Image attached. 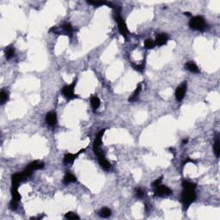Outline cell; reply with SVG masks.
I'll return each instance as SVG.
<instances>
[{
	"mask_svg": "<svg viewBox=\"0 0 220 220\" xmlns=\"http://www.w3.org/2000/svg\"><path fill=\"white\" fill-rule=\"evenodd\" d=\"M65 218H66V219H80V218H79V216L77 215L76 213H74V212H72V211H69V212H67L66 213V215H65Z\"/></svg>",
	"mask_w": 220,
	"mask_h": 220,
	"instance_id": "cell-25",
	"label": "cell"
},
{
	"mask_svg": "<svg viewBox=\"0 0 220 220\" xmlns=\"http://www.w3.org/2000/svg\"><path fill=\"white\" fill-rule=\"evenodd\" d=\"M95 154L96 155L97 157H98V161H99L101 167L103 169H105V170H109L110 169V164L108 162V160L106 159V157H105V156L103 154V151H101V149L95 151Z\"/></svg>",
	"mask_w": 220,
	"mask_h": 220,
	"instance_id": "cell-6",
	"label": "cell"
},
{
	"mask_svg": "<svg viewBox=\"0 0 220 220\" xmlns=\"http://www.w3.org/2000/svg\"><path fill=\"white\" fill-rule=\"evenodd\" d=\"M46 122L51 126H54L57 124V115L56 113L54 112H50L46 115Z\"/></svg>",
	"mask_w": 220,
	"mask_h": 220,
	"instance_id": "cell-11",
	"label": "cell"
},
{
	"mask_svg": "<svg viewBox=\"0 0 220 220\" xmlns=\"http://www.w3.org/2000/svg\"><path fill=\"white\" fill-rule=\"evenodd\" d=\"M120 11H118L116 9V14H117V16H116V21H117V23H118V26H119V30H120V33L121 34V35L124 37V38H126L127 36V27H126V24L125 21L123 20V18L120 15Z\"/></svg>",
	"mask_w": 220,
	"mask_h": 220,
	"instance_id": "cell-4",
	"label": "cell"
},
{
	"mask_svg": "<svg viewBox=\"0 0 220 220\" xmlns=\"http://www.w3.org/2000/svg\"><path fill=\"white\" fill-rule=\"evenodd\" d=\"M162 181H163V176H161V177H159V178H157L156 181H155L154 182L152 183V186L154 187H156V186H158V185H160L161 184V182H162Z\"/></svg>",
	"mask_w": 220,
	"mask_h": 220,
	"instance_id": "cell-29",
	"label": "cell"
},
{
	"mask_svg": "<svg viewBox=\"0 0 220 220\" xmlns=\"http://www.w3.org/2000/svg\"><path fill=\"white\" fill-rule=\"evenodd\" d=\"M141 89H142V84H139V85L137 86V88L135 89V90H134V92L132 93V96L129 97L128 101H129L130 102L135 101L136 100L138 99V96H139V95Z\"/></svg>",
	"mask_w": 220,
	"mask_h": 220,
	"instance_id": "cell-13",
	"label": "cell"
},
{
	"mask_svg": "<svg viewBox=\"0 0 220 220\" xmlns=\"http://www.w3.org/2000/svg\"><path fill=\"white\" fill-rule=\"evenodd\" d=\"M89 4H92L95 6H101V5H104V4H108L109 6H113V4L111 3H108L105 1H88Z\"/></svg>",
	"mask_w": 220,
	"mask_h": 220,
	"instance_id": "cell-22",
	"label": "cell"
},
{
	"mask_svg": "<svg viewBox=\"0 0 220 220\" xmlns=\"http://www.w3.org/2000/svg\"><path fill=\"white\" fill-rule=\"evenodd\" d=\"M187 139H184L183 141H182V144H187Z\"/></svg>",
	"mask_w": 220,
	"mask_h": 220,
	"instance_id": "cell-30",
	"label": "cell"
},
{
	"mask_svg": "<svg viewBox=\"0 0 220 220\" xmlns=\"http://www.w3.org/2000/svg\"><path fill=\"white\" fill-rule=\"evenodd\" d=\"M77 84V79H75L71 84L64 86L61 89V93L65 96V97L68 100H72L77 98V96L74 94V89Z\"/></svg>",
	"mask_w": 220,
	"mask_h": 220,
	"instance_id": "cell-3",
	"label": "cell"
},
{
	"mask_svg": "<svg viewBox=\"0 0 220 220\" xmlns=\"http://www.w3.org/2000/svg\"><path fill=\"white\" fill-rule=\"evenodd\" d=\"M144 195V191L141 188H137V189H136V196H137L138 198H143Z\"/></svg>",
	"mask_w": 220,
	"mask_h": 220,
	"instance_id": "cell-28",
	"label": "cell"
},
{
	"mask_svg": "<svg viewBox=\"0 0 220 220\" xmlns=\"http://www.w3.org/2000/svg\"><path fill=\"white\" fill-rule=\"evenodd\" d=\"M184 14H185V15H187V16H191L189 12H184Z\"/></svg>",
	"mask_w": 220,
	"mask_h": 220,
	"instance_id": "cell-31",
	"label": "cell"
},
{
	"mask_svg": "<svg viewBox=\"0 0 220 220\" xmlns=\"http://www.w3.org/2000/svg\"><path fill=\"white\" fill-rule=\"evenodd\" d=\"M105 131L106 129H103V130H101L96 136V139L93 142V151H96L97 150H100L101 149V141H102V137L105 133Z\"/></svg>",
	"mask_w": 220,
	"mask_h": 220,
	"instance_id": "cell-8",
	"label": "cell"
},
{
	"mask_svg": "<svg viewBox=\"0 0 220 220\" xmlns=\"http://www.w3.org/2000/svg\"><path fill=\"white\" fill-rule=\"evenodd\" d=\"M171 194H172V190L165 185L160 184L155 187L154 194L156 197H164V196L170 195Z\"/></svg>",
	"mask_w": 220,
	"mask_h": 220,
	"instance_id": "cell-5",
	"label": "cell"
},
{
	"mask_svg": "<svg viewBox=\"0 0 220 220\" xmlns=\"http://www.w3.org/2000/svg\"><path fill=\"white\" fill-rule=\"evenodd\" d=\"M98 214H99L101 218L106 219V218H109V217L111 216V211L107 207H104V208L101 209V211L98 212Z\"/></svg>",
	"mask_w": 220,
	"mask_h": 220,
	"instance_id": "cell-20",
	"label": "cell"
},
{
	"mask_svg": "<svg viewBox=\"0 0 220 220\" xmlns=\"http://www.w3.org/2000/svg\"><path fill=\"white\" fill-rule=\"evenodd\" d=\"M213 150H214V153L216 155L217 157H219L220 156V144H219V135H217L216 137V140L215 143L213 144Z\"/></svg>",
	"mask_w": 220,
	"mask_h": 220,
	"instance_id": "cell-17",
	"label": "cell"
},
{
	"mask_svg": "<svg viewBox=\"0 0 220 220\" xmlns=\"http://www.w3.org/2000/svg\"><path fill=\"white\" fill-rule=\"evenodd\" d=\"M84 151H85V149H82V150H80V151H79L77 153H76V154L67 153V154L65 155V156H64V163H65L66 164H69L73 163V162L75 161V159L77 158L79 155L81 154V153H83V152H84Z\"/></svg>",
	"mask_w": 220,
	"mask_h": 220,
	"instance_id": "cell-9",
	"label": "cell"
},
{
	"mask_svg": "<svg viewBox=\"0 0 220 220\" xmlns=\"http://www.w3.org/2000/svg\"><path fill=\"white\" fill-rule=\"evenodd\" d=\"M188 25L192 29L198 30V31H204L206 27L205 19L200 16H196L192 17L189 21Z\"/></svg>",
	"mask_w": 220,
	"mask_h": 220,
	"instance_id": "cell-2",
	"label": "cell"
},
{
	"mask_svg": "<svg viewBox=\"0 0 220 220\" xmlns=\"http://www.w3.org/2000/svg\"><path fill=\"white\" fill-rule=\"evenodd\" d=\"M185 67L187 68V71L193 72V73H199V69L198 66L195 65V63H194L193 61H189L185 65Z\"/></svg>",
	"mask_w": 220,
	"mask_h": 220,
	"instance_id": "cell-15",
	"label": "cell"
},
{
	"mask_svg": "<svg viewBox=\"0 0 220 220\" xmlns=\"http://www.w3.org/2000/svg\"><path fill=\"white\" fill-rule=\"evenodd\" d=\"M62 29H63V30H64L68 35H71L72 33H73V28H72V26H71L70 23H65V24L62 26Z\"/></svg>",
	"mask_w": 220,
	"mask_h": 220,
	"instance_id": "cell-21",
	"label": "cell"
},
{
	"mask_svg": "<svg viewBox=\"0 0 220 220\" xmlns=\"http://www.w3.org/2000/svg\"><path fill=\"white\" fill-rule=\"evenodd\" d=\"M15 56V48L13 46H8L5 49V57L7 59H11Z\"/></svg>",
	"mask_w": 220,
	"mask_h": 220,
	"instance_id": "cell-18",
	"label": "cell"
},
{
	"mask_svg": "<svg viewBox=\"0 0 220 220\" xmlns=\"http://www.w3.org/2000/svg\"><path fill=\"white\" fill-rule=\"evenodd\" d=\"M144 45V47H145L146 49H152V48H154V46H156L155 41H152L151 39H147V40H145Z\"/></svg>",
	"mask_w": 220,
	"mask_h": 220,
	"instance_id": "cell-24",
	"label": "cell"
},
{
	"mask_svg": "<svg viewBox=\"0 0 220 220\" xmlns=\"http://www.w3.org/2000/svg\"><path fill=\"white\" fill-rule=\"evenodd\" d=\"M186 91H187V82H184L176 89V99L177 101H181L183 100Z\"/></svg>",
	"mask_w": 220,
	"mask_h": 220,
	"instance_id": "cell-7",
	"label": "cell"
},
{
	"mask_svg": "<svg viewBox=\"0 0 220 220\" xmlns=\"http://www.w3.org/2000/svg\"><path fill=\"white\" fill-rule=\"evenodd\" d=\"M29 169H31L32 171L34 170H37V169H42L44 167V164L42 162H40V161H34L31 164L27 166Z\"/></svg>",
	"mask_w": 220,
	"mask_h": 220,
	"instance_id": "cell-14",
	"label": "cell"
},
{
	"mask_svg": "<svg viewBox=\"0 0 220 220\" xmlns=\"http://www.w3.org/2000/svg\"><path fill=\"white\" fill-rule=\"evenodd\" d=\"M169 38H168V35L164 33L162 34H158L156 37V41H155V44L158 46H162L167 43Z\"/></svg>",
	"mask_w": 220,
	"mask_h": 220,
	"instance_id": "cell-10",
	"label": "cell"
},
{
	"mask_svg": "<svg viewBox=\"0 0 220 220\" xmlns=\"http://www.w3.org/2000/svg\"><path fill=\"white\" fill-rule=\"evenodd\" d=\"M132 67H133L134 70L142 72L144 71V63H142L141 65H134V64H132Z\"/></svg>",
	"mask_w": 220,
	"mask_h": 220,
	"instance_id": "cell-27",
	"label": "cell"
},
{
	"mask_svg": "<svg viewBox=\"0 0 220 220\" xmlns=\"http://www.w3.org/2000/svg\"><path fill=\"white\" fill-rule=\"evenodd\" d=\"M181 186L184 189H194V190H195V188H196V184L195 183L188 181H183L182 183H181Z\"/></svg>",
	"mask_w": 220,
	"mask_h": 220,
	"instance_id": "cell-19",
	"label": "cell"
},
{
	"mask_svg": "<svg viewBox=\"0 0 220 220\" xmlns=\"http://www.w3.org/2000/svg\"><path fill=\"white\" fill-rule=\"evenodd\" d=\"M90 101H91V106H92L94 110L97 109L100 107V105H101V101H100L99 97L96 96H93L91 97Z\"/></svg>",
	"mask_w": 220,
	"mask_h": 220,
	"instance_id": "cell-16",
	"label": "cell"
},
{
	"mask_svg": "<svg viewBox=\"0 0 220 220\" xmlns=\"http://www.w3.org/2000/svg\"><path fill=\"white\" fill-rule=\"evenodd\" d=\"M9 100V95L4 90H2L0 93V102L1 104H4Z\"/></svg>",
	"mask_w": 220,
	"mask_h": 220,
	"instance_id": "cell-23",
	"label": "cell"
},
{
	"mask_svg": "<svg viewBox=\"0 0 220 220\" xmlns=\"http://www.w3.org/2000/svg\"><path fill=\"white\" fill-rule=\"evenodd\" d=\"M17 202L18 201H16V200H15V199H11V203H10V209L11 211H16V210L17 209Z\"/></svg>",
	"mask_w": 220,
	"mask_h": 220,
	"instance_id": "cell-26",
	"label": "cell"
},
{
	"mask_svg": "<svg viewBox=\"0 0 220 220\" xmlns=\"http://www.w3.org/2000/svg\"><path fill=\"white\" fill-rule=\"evenodd\" d=\"M196 194L194 189H184L181 193V202L184 210H187L191 204L195 200Z\"/></svg>",
	"mask_w": 220,
	"mask_h": 220,
	"instance_id": "cell-1",
	"label": "cell"
},
{
	"mask_svg": "<svg viewBox=\"0 0 220 220\" xmlns=\"http://www.w3.org/2000/svg\"><path fill=\"white\" fill-rule=\"evenodd\" d=\"M77 181V177L72 175L71 173H69V172H66V175L63 178V182L65 184H70V183H72V182H76Z\"/></svg>",
	"mask_w": 220,
	"mask_h": 220,
	"instance_id": "cell-12",
	"label": "cell"
}]
</instances>
